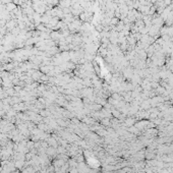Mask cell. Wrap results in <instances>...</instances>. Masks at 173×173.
I'll use <instances>...</instances> for the list:
<instances>
[{
    "mask_svg": "<svg viewBox=\"0 0 173 173\" xmlns=\"http://www.w3.org/2000/svg\"><path fill=\"white\" fill-rule=\"evenodd\" d=\"M117 21H118V18L117 17H113L110 19V24L111 25H117Z\"/></svg>",
    "mask_w": 173,
    "mask_h": 173,
    "instance_id": "6da1fadb",
    "label": "cell"
}]
</instances>
